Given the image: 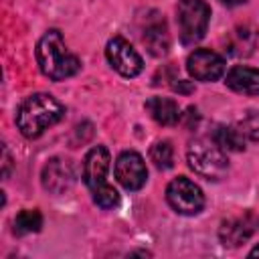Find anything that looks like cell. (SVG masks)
<instances>
[{
	"label": "cell",
	"instance_id": "obj_10",
	"mask_svg": "<svg viewBox=\"0 0 259 259\" xmlns=\"http://www.w3.org/2000/svg\"><path fill=\"white\" fill-rule=\"evenodd\" d=\"M257 231H259V214L249 210L245 214L227 219L219 229V237L225 247H239L245 241H249Z\"/></svg>",
	"mask_w": 259,
	"mask_h": 259
},
{
	"label": "cell",
	"instance_id": "obj_6",
	"mask_svg": "<svg viewBox=\"0 0 259 259\" xmlns=\"http://www.w3.org/2000/svg\"><path fill=\"white\" fill-rule=\"evenodd\" d=\"M166 198H168V204L178 214H186V217L198 214L204 206V194L200 186L186 176H178L168 184Z\"/></svg>",
	"mask_w": 259,
	"mask_h": 259
},
{
	"label": "cell",
	"instance_id": "obj_15",
	"mask_svg": "<svg viewBox=\"0 0 259 259\" xmlns=\"http://www.w3.org/2000/svg\"><path fill=\"white\" fill-rule=\"evenodd\" d=\"M212 140L223 148L225 152H241L245 150V138L237 130V125H219L212 134Z\"/></svg>",
	"mask_w": 259,
	"mask_h": 259
},
{
	"label": "cell",
	"instance_id": "obj_19",
	"mask_svg": "<svg viewBox=\"0 0 259 259\" xmlns=\"http://www.w3.org/2000/svg\"><path fill=\"white\" fill-rule=\"evenodd\" d=\"M223 4H227V6H237V4H243V2H247V0H221Z\"/></svg>",
	"mask_w": 259,
	"mask_h": 259
},
{
	"label": "cell",
	"instance_id": "obj_13",
	"mask_svg": "<svg viewBox=\"0 0 259 259\" xmlns=\"http://www.w3.org/2000/svg\"><path fill=\"white\" fill-rule=\"evenodd\" d=\"M146 111L160 125H174L180 119L178 103L170 97H150L146 101Z\"/></svg>",
	"mask_w": 259,
	"mask_h": 259
},
{
	"label": "cell",
	"instance_id": "obj_20",
	"mask_svg": "<svg viewBox=\"0 0 259 259\" xmlns=\"http://www.w3.org/2000/svg\"><path fill=\"white\" fill-rule=\"evenodd\" d=\"M249 257H259V245H255V247L249 251Z\"/></svg>",
	"mask_w": 259,
	"mask_h": 259
},
{
	"label": "cell",
	"instance_id": "obj_8",
	"mask_svg": "<svg viewBox=\"0 0 259 259\" xmlns=\"http://www.w3.org/2000/svg\"><path fill=\"white\" fill-rule=\"evenodd\" d=\"M113 174H115V180L125 188V190H140L146 180H148V168H146V162L144 158L134 152V150H127V152H121L115 160V166H113Z\"/></svg>",
	"mask_w": 259,
	"mask_h": 259
},
{
	"label": "cell",
	"instance_id": "obj_14",
	"mask_svg": "<svg viewBox=\"0 0 259 259\" xmlns=\"http://www.w3.org/2000/svg\"><path fill=\"white\" fill-rule=\"evenodd\" d=\"M144 45L148 47V51L154 55V57H162L168 53L170 49V34L166 30V24L164 22H156V24H150L144 32Z\"/></svg>",
	"mask_w": 259,
	"mask_h": 259
},
{
	"label": "cell",
	"instance_id": "obj_9",
	"mask_svg": "<svg viewBox=\"0 0 259 259\" xmlns=\"http://www.w3.org/2000/svg\"><path fill=\"white\" fill-rule=\"evenodd\" d=\"M186 71L196 81H217L225 73V59L210 49H196L186 59Z\"/></svg>",
	"mask_w": 259,
	"mask_h": 259
},
{
	"label": "cell",
	"instance_id": "obj_4",
	"mask_svg": "<svg viewBox=\"0 0 259 259\" xmlns=\"http://www.w3.org/2000/svg\"><path fill=\"white\" fill-rule=\"evenodd\" d=\"M186 160H188V166L196 174H200L208 180H219L229 170L225 150L219 148V144L214 140H206V138H198L188 144Z\"/></svg>",
	"mask_w": 259,
	"mask_h": 259
},
{
	"label": "cell",
	"instance_id": "obj_3",
	"mask_svg": "<svg viewBox=\"0 0 259 259\" xmlns=\"http://www.w3.org/2000/svg\"><path fill=\"white\" fill-rule=\"evenodd\" d=\"M109 152L105 146H93L83 158V182L89 188L93 200L101 208H113L119 204V192L105 180L109 170Z\"/></svg>",
	"mask_w": 259,
	"mask_h": 259
},
{
	"label": "cell",
	"instance_id": "obj_18",
	"mask_svg": "<svg viewBox=\"0 0 259 259\" xmlns=\"http://www.w3.org/2000/svg\"><path fill=\"white\" fill-rule=\"evenodd\" d=\"M237 130L241 132L245 142H259V113H255V111L247 113L237 123Z\"/></svg>",
	"mask_w": 259,
	"mask_h": 259
},
{
	"label": "cell",
	"instance_id": "obj_17",
	"mask_svg": "<svg viewBox=\"0 0 259 259\" xmlns=\"http://www.w3.org/2000/svg\"><path fill=\"white\" fill-rule=\"evenodd\" d=\"M150 160L156 164V168L160 170H168L174 166V148L168 140L156 142L150 150Z\"/></svg>",
	"mask_w": 259,
	"mask_h": 259
},
{
	"label": "cell",
	"instance_id": "obj_11",
	"mask_svg": "<svg viewBox=\"0 0 259 259\" xmlns=\"http://www.w3.org/2000/svg\"><path fill=\"white\" fill-rule=\"evenodd\" d=\"M75 182V170L71 162L63 158H53L42 168V186L53 194L67 192Z\"/></svg>",
	"mask_w": 259,
	"mask_h": 259
},
{
	"label": "cell",
	"instance_id": "obj_2",
	"mask_svg": "<svg viewBox=\"0 0 259 259\" xmlns=\"http://www.w3.org/2000/svg\"><path fill=\"white\" fill-rule=\"evenodd\" d=\"M36 61L40 71L53 81H65L81 69V61L67 49L59 30H47L36 42Z\"/></svg>",
	"mask_w": 259,
	"mask_h": 259
},
{
	"label": "cell",
	"instance_id": "obj_7",
	"mask_svg": "<svg viewBox=\"0 0 259 259\" xmlns=\"http://www.w3.org/2000/svg\"><path fill=\"white\" fill-rule=\"evenodd\" d=\"M105 57L109 65L121 75V77H136L144 69V61L138 55V51L123 38V36H113L107 40L105 47Z\"/></svg>",
	"mask_w": 259,
	"mask_h": 259
},
{
	"label": "cell",
	"instance_id": "obj_5",
	"mask_svg": "<svg viewBox=\"0 0 259 259\" xmlns=\"http://www.w3.org/2000/svg\"><path fill=\"white\" fill-rule=\"evenodd\" d=\"M176 20H178L180 40L184 45H194L204 36L208 28L210 8L204 0H178Z\"/></svg>",
	"mask_w": 259,
	"mask_h": 259
},
{
	"label": "cell",
	"instance_id": "obj_12",
	"mask_svg": "<svg viewBox=\"0 0 259 259\" xmlns=\"http://www.w3.org/2000/svg\"><path fill=\"white\" fill-rule=\"evenodd\" d=\"M225 83L235 93L259 95V69H253V67H247V65H235L227 73Z\"/></svg>",
	"mask_w": 259,
	"mask_h": 259
},
{
	"label": "cell",
	"instance_id": "obj_1",
	"mask_svg": "<svg viewBox=\"0 0 259 259\" xmlns=\"http://www.w3.org/2000/svg\"><path fill=\"white\" fill-rule=\"evenodd\" d=\"M65 115V107L49 93H34L26 97L16 111V127L24 138H38L49 127L59 123Z\"/></svg>",
	"mask_w": 259,
	"mask_h": 259
},
{
	"label": "cell",
	"instance_id": "obj_16",
	"mask_svg": "<svg viewBox=\"0 0 259 259\" xmlns=\"http://www.w3.org/2000/svg\"><path fill=\"white\" fill-rule=\"evenodd\" d=\"M42 227V214L38 210H20L14 219V233L16 235H30L38 233Z\"/></svg>",
	"mask_w": 259,
	"mask_h": 259
}]
</instances>
